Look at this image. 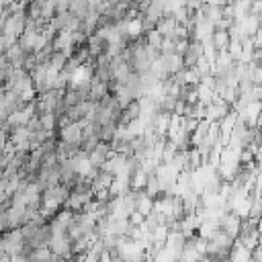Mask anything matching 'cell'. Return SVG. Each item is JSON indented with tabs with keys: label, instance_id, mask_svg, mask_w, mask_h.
<instances>
[{
	"label": "cell",
	"instance_id": "obj_1",
	"mask_svg": "<svg viewBox=\"0 0 262 262\" xmlns=\"http://www.w3.org/2000/svg\"><path fill=\"white\" fill-rule=\"evenodd\" d=\"M25 237H23V231L20 227L18 229H6L0 233V248L6 252V254H18V252H25Z\"/></svg>",
	"mask_w": 262,
	"mask_h": 262
},
{
	"label": "cell",
	"instance_id": "obj_2",
	"mask_svg": "<svg viewBox=\"0 0 262 262\" xmlns=\"http://www.w3.org/2000/svg\"><path fill=\"white\" fill-rule=\"evenodd\" d=\"M49 250H51V254L70 260L72 258V239H70L68 231H55V233H51Z\"/></svg>",
	"mask_w": 262,
	"mask_h": 262
},
{
	"label": "cell",
	"instance_id": "obj_3",
	"mask_svg": "<svg viewBox=\"0 0 262 262\" xmlns=\"http://www.w3.org/2000/svg\"><path fill=\"white\" fill-rule=\"evenodd\" d=\"M82 125H84V119L59 127V129H57L59 141H63V143H68V145H78V147H80V143H82Z\"/></svg>",
	"mask_w": 262,
	"mask_h": 262
},
{
	"label": "cell",
	"instance_id": "obj_4",
	"mask_svg": "<svg viewBox=\"0 0 262 262\" xmlns=\"http://www.w3.org/2000/svg\"><path fill=\"white\" fill-rule=\"evenodd\" d=\"M219 227H221L227 235H231V237L235 239L237 233H239V227H242V217H237V215L231 213V211H225V213L221 215V219H219Z\"/></svg>",
	"mask_w": 262,
	"mask_h": 262
},
{
	"label": "cell",
	"instance_id": "obj_5",
	"mask_svg": "<svg viewBox=\"0 0 262 262\" xmlns=\"http://www.w3.org/2000/svg\"><path fill=\"white\" fill-rule=\"evenodd\" d=\"M231 111V106L225 102V100H219V102H209L205 106V119L209 123H219L227 113Z\"/></svg>",
	"mask_w": 262,
	"mask_h": 262
},
{
	"label": "cell",
	"instance_id": "obj_6",
	"mask_svg": "<svg viewBox=\"0 0 262 262\" xmlns=\"http://www.w3.org/2000/svg\"><path fill=\"white\" fill-rule=\"evenodd\" d=\"M111 154H113L111 143H106V141H98V145H96L94 149L88 151V160H90V164H92L94 168H100V166L104 164V160H106Z\"/></svg>",
	"mask_w": 262,
	"mask_h": 262
},
{
	"label": "cell",
	"instance_id": "obj_7",
	"mask_svg": "<svg viewBox=\"0 0 262 262\" xmlns=\"http://www.w3.org/2000/svg\"><path fill=\"white\" fill-rule=\"evenodd\" d=\"M4 55H6V63L12 66V68H23V66H25L27 51L18 45V41L12 43V45H8V47L4 49Z\"/></svg>",
	"mask_w": 262,
	"mask_h": 262
},
{
	"label": "cell",
	"instance_id": "obj_8",
	"mask_svg": "<svg viewBox=\"0 0 262 262\" xmlns=\"http://www.w3.org/2000/svg\"><path fill=\"white\" fill-rule=\"evenodd\" d=\"M160 59H162V63H164L168 76H174V74H178V72L184 70L182 55H178V53H166V55H160Z\"/></svg>",
	"mask_w": 262,
	"mask_h": 262
},
{
	"label": "cell",
	"instance_id": "obj_9",
	"mask_svg": "<svg viewBox=\"0 0 262 262\" xmlns=\"http://www.w3.org/2000/svg\"><path fill=\"white\" fill-rule=\"evenodd\" d=\"M176 18L172 16V14H164L158 23H156V31L162 35V37H168V39H172L174 37V29H176Z\"/></svg>",
	"mask_w": 262,
	"mask_h": 262
},
{
	"label": "cell",
	"instance_id": "obj_10",
	"mask_svg": "<svg viewBox=\"0 0 262 262\" xmlns=\"http://www.w3.org/2000/svg\"><path fill=\"white\" fill-rule=\"evenodd\" d=\"M229 262H252V250H248L246 246H242L237 239L233 242L231 250H229Z\"/></svg>",
	"mask_w": 262,
	"mask_h": 262
},
{
	"label": "cell",
	"instance_id": "obj_11",
	"mask_svg": "<svg viewBox=\"0 0 262 262\" xmlns=\"http://www.w3.org/2000/svg\"><path fill=\"white\" fill-rule=\"evenodd\" d=\"M104 94H108V88H106V82L98 80V78H90V92H88V100H100Z\"/></svg>",
	"mask_w": 262,
	"mask_h": 262
},
{
	"label": "cell",
	"instance_id": "obj_12",
	"mask_svg": "<svg viewBox=\"0 0 262 262\" xmlns=\"http://www.w3.org/2000/svg\"><path fill=\"white\" fill-rule=\"evenodd\" d=\"M135 211H139L143 217L149 215L154 211V199L147 196L143 190H137V205H135Z\"/></svg>",
	"mask_w": 262,
	"mask_h": 262
},
{
	"label": "cell",
	"instance_id": "obj_13",
	"mask_svg": "<svg viewBox=\"0 0 262 262\" xmlns=\"http://www.w3.org/2000/svg\"><path fill=\"white\" fill-rule=\"evenodd\" d=\"M211 41H213V45H215L217 51L227 49V45H229V41H231V39H229V31H225V29H215Z\"/></svg>",
	"mask_w": 262,
	"mask_h": 262
},
{
	"label": "cell",
	"instance_id": "obj_14",
	"mask_svg": "<svg viewBox=\"0 0 262 262\" xmlns=\"http://www.w3.org/2000/svg\"><path fill=\"white\" fill-rule=\"evenodd\" d=\"M68 10H70L76 18L84 20V18L88 16V12H90V6H88V0H72V4H70Z\"/></svg>",
	"mask_w": 262,
	"mask_h": 262
},
{
	"label": "cell",
	"instance_id": "obj_15",
	"mask_svg": "<svg viewBox=\"0 0 262 262\" xmlns=\"http://www.w3.org/2000/svg\"><path fill=\"white\" fill-rule=\"evenodd\" d=\"M145 182H147V174L137 166L131 172V190H143L145 188Z\"/></svg>",
	"mask_w": 262,
	"mask_h": 262
},
{
	"label": "cell",
	"instance_id": "obj_16",
	"mask_svg": "<svg viewBox=\"0 0 262 262\" xmlns=\"http://www.w3.org/2000/svg\"><path fill=\"white\" fill-rule=\"evenodd\" d=\"M37 117H39L41 129H45V131H57V115L55 113H41Z\"/></svg>",
	"mask_w": 262,
	"mask_h": 262
},
{
	"label": "cell",
	"instance_id": "obj_17",
	"mask_svg": "<svg viewBox=\"0 0 262 262\" xmlns=\"http://www.w3.org/2000/svg\"><path fill=\"white\" fill-rule=\"evenodd\" d=\"M66 63H68V55L63 53V51H53L51 55H49V61H47V66H51V68H55V70H63L66 68Z\"/></svg>",
	"mask_w": 262,
	"mask_h": 262
},
{
	"label": "cell",
	"instance_id": "obj_18",
	"mask_svg": "<svg viewBox=\"0 0 262 262\" xmlns=\"http://www.w3.org/2000/svg\"><path fill=\"white\" fill-rule=\"evenodd\" d=\"M29 262H45L49 256H51V250L49 248H33L29 250Z\"/></svg>",
	"mask_w": 262,
	"mask_h": 262
},
{
	"label": "cell",
	"instance_id": "obj_19",
	"mask_svg": "<svg viewBox=\"0 0 262 262\" xmlns=\"http://www.w3.org/2000/svg\"><path fill=\"white\" fill-rule=\"evenodd\" d=\"M143 37H145V43H147V45H151V47H156V49H160V43H162V39H164L156 29L147 31Z\"/></svg>",
	"mask_w": 262,
	"mask_h": 262
},
{
	"label": "cell",
	"instance_id": "obj_20",
	"mask_svg": "<svg viewBox=\"0 0 262 262\" xmlns=\"http://www.w3.org/2000/svg\"><path fill=\"white\" fill-rule=\"evenodd\" d=\"M127 219H129V223H131V225H135V227H139V225L143 223V219H145V217H143V215H141L139 211H133V213H131V215H129Z\"/></svg>",
	"mask_w": 262,
	"mask_h": 262
},
{
	"label": "cell",
	"instance_id": "obj_21",
	"mask_svg": "<svg viewBox=\"0 0 262 262\" xmlns=\"http://www.w3.org/2000/svg\"><path fill=\"white\" fill-rule=\"evenodd\" d=\"M252 262H262V242L252 250Z\"/></svg>",
	"mask_w": 262,
	"mask_h": 262
},
{
	"label": "cell",
	"instance_id": "obj_22",
	"mask_svg": "<svg viewBox=\"0 0 262 262\" xmlns=\"http://www.w3.org/2000/svg\"><path fill=\"white\" fill-rule=\"evenodd\" d=\"M10 262H29V256L25 252H18V254H12L10 256Z\"/></svg>",
	"mask_w": 262,
	"mask_h": 262
},
{
	"label": "cell",
	"instance_id": "obj_23",
	"mask_svg": "<svg viewBox=\"0 0 262 262\" xmlns=\"http://www.w3.org/2000/svg\"><path fill=\"white\" fill-rule=\"evenodd\" d=\"M6 12H8V8H6V6L2 4V0H0V18H2V16H4Z\"/></svg>",
	"mask_w": 262,
	"mask_h": 262
},
{
	"label": "cell",
	"instance_id": "obj_24",
	"mask_svg": "<svg viewBox=\"0 0 262 262\" xmlns=\"http://www.w3.org/2000/svg\"><path fill=\"white\" fill-rule=\"evenodd\" d=\"M258 174L262 176V160H258Z\"/></svg>",
	"mask_w": 262,
	"mask_h": 262
},
{
	"label": "cell",
	"instance_id": "obj_25",
	"mask_svg": "<svg viewBox=\"0 0 262 262\" xmlns=\"http://www.w3.org/2000/svg\"><path fill=\"white\" fill-rule=\"evenodd\" d=\"M235 2H239V0H225V4H235Z\"/></svg>",
	"mask_w": 262,
	"mask_h": 262
}]
</instances>
